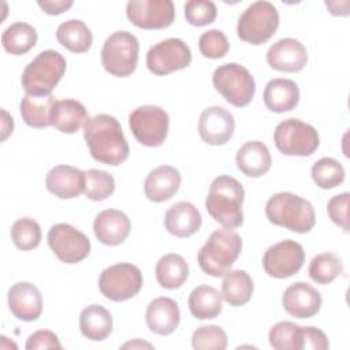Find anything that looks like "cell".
<instances>
[{
    "label": "cell",
    "mask_w": 350,
    "mask_h": 350,
    "mask_svg": "<svg viewBox=\"0 0 350 350\" xmlns=\"http://www.w3.org/2000/svg\"><path fill=\"white\" fill-rule=\"evenodd\" d=\"M83 138L90 156L98 163L116 167L129 157V142L119 120L112 115L98 113L89 118L83 126Z\"/></svg>",
    "instance_id": "1"
},
{
    "label": "cell",
    "mask_w": 350,
    "mask_h": 350,
    "mask_svg": "<svg viewBox=\"0 0 350 350\" xmlns=\"http://www.w3.org/2000/svg\"><path fill=\"white\" fill-rule=\"evenodd\" d=\"M243 200L245 190L241 182L230 175H219L209 186L205 208L215 221L234 230L243 223Z\"/></svg>",
    "instance_id": "2"
},
{
    "label": "cell",
    "mask_w": 350,
    "mask_h": 350,
    "mask_svg": "<svg viewBox=\"0 0 350 350\" xmlns=\"http://www.w3.org/2000/svg\"><path fill=\"white\" fill-rule=\"evenodd\" d=\"M265 215L272 224L298 234L309 232L316 224L313 205L304 197L290 191L271 196L265 204Z\"/></svg>",
    "instance_id": "3"
},
{
    "label": "cell",
    "mask_w": 350,
    "mask_h": 350,
    "mask_svg": "<svg viewBox=\"0 0 350 350\" xmlns=\"http://www.w3.org/2000/svg\"><path fill=\"white\" fill-rule=\"evenodd\" d=\"M241 252L242 238L239 234L231 228H220L213 231L201 246L197 261L202 272L213 278H220L231 271Z\"/></svg>",
    "instance_id": "4"
},
{
    "label": "cell",
    "mask_w": 350,
    "mask_h": 350,
    "mask_svg": "<svg viewBox=\"0 0 350 350\" xmlns=\"http://www.w3.org/2000/svg\"><path fill=\"white\" fill-rule=\"evenodd\" d=\"M66 59L53 49L40 52L23 70L21 83L26 94L33 97L51 96L66 72Z\"/></svg>",
    "instance_id": "5"
},
{
    "label": "cell",
    "mask_w": 350,
    "mask_h": 350,
    "mask_svg": "<svg viewBox=\"0 0 350 350\" xmlns=\"http://www.w3.org/2000/svg\"><path fill=\"white\" fill-rule=\"evenodd\" d=\"M139 42L127 30L112 33L103 44L101 64L113 77L126 78L131 75L138 64Z\"/></svg>",
    "instance_id": "6"
},
{
    "label": "cell",
    "mask_w": 350,
    "mask_h": 350,
    "mask_svg": "<svg viewBox=\"0 0 350 350\" xmlns=\"http://www.w3.org/2000/svg\"><path fill=\"white\" fill-rule=\"evenodd\" d=\"M279 27V11L269 1L252 3L238 18V37L252 45L267 42Z\"/></svg>",
    "instance_id": "7"
},
{
    "label": "cell",
    "mask_w": 350,
    "mask_h": 350,
    "mask_svg": "<svg viewBox=\"0 0 350 350\" xmlns=\"http://www.w3.org/2000/svg\"><path fill=\"white\" fill-rule=\"evenodd\" d=\"M215 89L227 103L237 108L252 103L256 93V82L246 67L238 63H224L219 66L212 75Z\"/></svg>",
    "instance_id": "8"
},
{
    "label": "cell",
    "mask_w": 350,
    "mask_h": 350,
    "mask_svg": "<svg viewBox=\"0 0 350 350\" xmlns=\"http://www.w3.org/2000/svg\"><path fill=\"white\" fill-rule=\"evenodd\" d=\"M273 142L278 150L286 156L306 157L317 150L320 137L312 124L290 118L275 127Z\"/></svg>",
    "instance_id": "9"
},
{
    "label": "cell",
    "mask_w": 350,
    "mask_h": 350,
    "mask_svg": "<svg viewBox=\"0 0 350 350\" xmlns=\"http://www.w3.org/2000/svg\"><path fill=\"white\" fill-rule=\"evenodd\" d=\"M141 269L131 262H119L107 267L98 278L101 294L113 302H123L135 297L142 288Z\"/></svg>",
    "instance_id": "10"
},
{
    "label": "cell",
    "mask_w": 350,
    "mask_h": 350,
    "mask_svg": "<svg viewBox=\"0 0 350 350\" xmlns=\"http://www.w3.org/2000/svg\"><path fill=\"white\" fill-rule=\"evenodd\" d=\"M168 126V113L157 105H141L129 115V127L134 138L148 148H157L164 144Z\"/></svg>",
    "instance_id": "11"
},
{
    "label": "cell",
    "mask_w": 350,
    "mask_h": 350,
    "mask_svg": "<svg viewBox=\"0 0 350 350\" xmlns=\"http://www.w3.org/2000/svg\"><path fill=\"white\" fill-rule=\"evenodd\" d=\"M48 245L55 256L66 264H77L90 253L89 238L67 223L53 224L48 231Z\"/></svg>",
    "instance_id": "12"
},
{
    "label": "cell",
    "mask_w": 350,
    "mask_h": 350,
    "mask_svg": "<svg viewBox=\"0 0 350 350\" xmlns=\"http://www.w3.org/2000/svg\"><path fill=\"white\" fill-rule=\"evenodd\" d=\"M191 51L180 38H167L146 53V67L154 75H168L190 66Z\"/></svg>",
    "instance_id": "13"
},
{
    "label": "cell",
    "mask_w": 350,
    "mask_h": 350,
    "mask_svg": "<svg viewBox=\"0 0 350 350\" xmlns=\"http://www.w3.org/2000/svg\"><path fill=\"white\" fill-rule=\"evenodd\" d=\"M304 262V247L293 239H284L269 246L262 256V268L265 273L275 279L291 278L299 272Z\"/></svg>",
    "instance_id": "14"
},
{
    "label": "cell",
    "mask_w": 350,
    "mask_h": 350,
    "mask_svg": "<svg viewBox=\"0 0 350 350\" xmlns=\"http://www.w3.org/2000/svg\"><path fill=\"white\" fill-rule=\"evenodd\" d=\"M126 15L139 29L160 30L172 25L175 7L171 0H130Z\"/></svg>",
    "instance_id": "15"
},
{
    "label": "cell",
    "mask_w": 350,
    "mask_h": 350,
    "mask_svg": "<svg viewBox=\"0 0 350 350\" xmlns=\"http://www.w3.org/2000/svg\"><path fill=\"white\" fill-rule=\"evenodd\" d=\"M234 130L235 120L232 113L221 107H208L200 115L198 134L208 145H224L232 137Z\"/></svg>",
    "instance_id": "16"
},
{
    "label": "cell",
    "mask_w": 350,
    "mask_h": 350,
    "mask_svg": "<svg viewBox=\"0 0 350 350\" xmlns=\"http://www.w3.org/2000/svg\"><path fill=\"white\" fill-rule=\"evenodd\" d=\"M283 309L295 319H310L321 308L320 293L306 282L290 284L282 295Z\"/></svg>",
    "instance_id": "17"
},
{
    "label": "cell",
    "mask_w": 350,
    "mask_h": 350,
    "mask_svg": "<svg viewBox=\"0 0 350 350\" xmlns=\"http://www.w3.org/2000/svg\"><path fill=\"white\" fill-rule=\"evenodd\" d=\"M268 64L282 72H298L308 63V51L305 45L291 37L278 40L267 51Z\"/></svg>",
    "instance_id": "18"
},
{
    "label": "cell",
    "mask_w": 350,
    "mask_h": 350,
    "mask_svg": "<svg viewBox=\"0 0 350 350\" xmlns=\"http://www.w3.org/2000/svg\"><path fill=\"white\" fill-rule=\"evenodd\" d=\"M45 186L60 200L75 198L85 191V171L66 164L55 165L45 176Z\"/></svg>",
    "instance_id": "19"
},
{
    "label": "cell",
    "mask_w": 350,
    "mask_h": 350,
    "mask_svg": "<svg viewBox=\"0 0 350 350\" xmlns=\"http://www.w3.org/2000/svg\"><path fill=\"white\" fill-rule=\"evenodd\" d=\"M93 231L103 245L118 246L129 237L131 231V221L123 211L104 209L96 215Z\"/></svg>",
    "instance_id": "20"
},
{
    "label": "cell",
    "mask_w": 350,
    "mask_h": 350,
    "mask_svg": "<svg viewBox=\"0 0 350 350\" xmlns=\"http://www.w3.org/2000/svg\"><path fill=\"white\" fill-rule=\"evenodd\" d=\"M8 308L22 321H34L42 312V297L40 290L30 282H18L8 290Z\"/></svg>",
    "instance_id": "21"
},
{
    "label": "cell",
    "mask_w": 350,
    "mask_h": 350,
    "mask_svg": "<svg viewBox=\"0 0 350 350\" xmlns=\"http://www.w3.org/2000/svg\"><path fill=\"white\" fill-rule=\"evenodd\" d=\"M182 175L172 165H160L152 170L144 182V193L152 202H164L172 198L179 190Z\"/></svg>",
    "instance_id": "22"
},
{
    "label": "cell",
    "mask_w": 350,
    "mask_h": 350,
    "mask_svg": "<svg viewBox=\"0 0 350 350\" xmlns=\"http://www.w3.org/2000/svg\"><path fill=\"white\" fill-rule=\"evenodd\" d=\"M202 224L200 211L189 201H179L170 206L164 215L165 230L178 238L194 235Z\"/></svg>",
    "instance_id": "23"
},
{
    "label": "cell",
    "mask_w": 350,
    "mask_h": 350,
    "mask_svg": "<svg viewBox=\"0 0 350 350\" xmlns=\"http://www.w3.org/2000/svg\"><path fill=\"white\" fill-rule=\"evenodd\" d=\"M148 328L157 335L172 334L180 321L178 304L168 297H159L149 302L145 313Z\"/></svg>",
    "instance_id": "24"
},
{
    "label": "cell",
    "mask_w": 350,
    "mask_h": 350,
    "mask_svg": "<svg viewBox=\"0 0 350 350\" xmlns=\"http://www.w3.org/2000/svg\"><path fill=\"white\" fill-rule=\"evenodd\" d=\"M238 170L250 178H260L271 170L272 157L269 149L261 141H247L238 150L235 156Z\"/></svg>",
    "instance_id": "25"
},
{
    "label": "cell",
    "mask_w": 350,
    "mask_h": 350,
    "mask_svg": "<svg viewBox=\"0 0 350 350\" xmlns=\"http://www.w3.org/2000/svg\"><path fill=\"white\" fill-rule=\"evenodd\" d=\"M262 98L271 112H288L299 103V88L293 79L275 78L265 85Z\"/></svg>",
    "instance_id": "26"
},
{
    "label": "cell",
    "mask_w": 350,
    "mask_h": 350,
    "mask_svg": "<svg viewBox=\"0 0 350 350\" xmlns=\"http://www.w3.org/2000/svg\"><path fill=\"white\" fill-rule=\"evenodd\" d=\"M88 112L82 103L72 98L56 100L52 108V126L64 134H74L88 120Z\"/></svg>",
    "instance_id": "27"
},
{
    "label": "cell",
    "mask_w": 350,
    "mask_h": 350,
    "mask_svg": "<svg viewBox=\"0 0 350 350\" xmlns=\"http://www.w3.org/2000/svg\"><path fill=\"white\" fill-rule=\"evenodd\" d=\"M113 320L108 309L101 305H89L79 314L81 334L93 342H100L108 338L112 332Z\"/></svg>",
    "instance_id": "28"
},
{
    "label": "cell",
    "mask_w": 350,
    "mask_h": 350,
    "mask_svg": "<svg viewBox=\"0 0 350 350\" xmlns=\"http://www.w3.org/2000/svg\"><path fill=\"white\" fill-rule=\"evenodd\" d=\"M157 283L167 290H176L183 286L189 278V265L186 260L176 253H168L159 258L156 268Z\"/></svg>",
    "instance_id": "29"
},
{
    "label": "cell",
    "mask_w": 350,
    "mask_h": 350,
    "mask_svg": "<svg viewBox=\"0 0 350 350\" xmlns=\"http://www.w3.org/2000/svg\"><path fill=\"white\" fill-rule=\"evenodd\" d=\"M56 40L72 53L88 52L93 44V34L89 26L81 19H68L56 29Z\"/></svg>",
    "instance_id": "30"
},
{
    "label": "cell",
    "mask_w": 350,
    "mask_h": 350,
    "mask_svg": "<svg viewBox=\"0 0 350 350\" xmlns=\"http://www.w3.org/2000/svg\"><path fill=\"white\" fill-rule=\"evenodd\" d=\"M189 309L193 317L198 320L215 319L223 309L221 294L212 286L201 284L189 294Z\"/></svg>",
    "instance_id": "31"
},
{
    "label": "cell",
    "mask_w": 350,
    "mask_h": 350,
    "mask_svg": "<svg viewBox=\"0 0 350 350\" xmlns=\"http://www.w3.org/2000/svg\"><path fill=\"white\" fill-rule=\"evenodd\" d=\"M253 280L243 269L228 271L221 282V298L231 306L247 304L253 295Z\"/></svg>",
    "instance_id": "32"
},
{
    "label": "cell",
    "mask_w": 350,
    "mask_h": 350,
    "mask_svg": "<svg viewBox=\"0 0 350 350\" xmlns=\"http://www.w3.org/2000/svg\"><path fill=\"white\" fill-rule=\"evenodd\" d=\"M55 101L56 100L53 96H23L19 104V112L23 122L34 129H44L52 126V108Z\"/></svg>",
    "instance_id": "33"
},
{
    "label": "cell",
    "mask_w": 350,
    "mask_h": 350,
    "mask_svg": "<svg viewBox=\"0 0 350 350\" xmlns=\"http://www.w3.org/2000/svg\"><path fill=\"white\" fill-rule=\"evenodd\" d=\"M37 30L26 22H15L1 33V45L11 55H25L37 42Z\"/></svg>",
    "instance_id": "34"
},
{
    "label": "cell",
    "mask_w": 350,
    "mask_h": 350,
    "mask_svg": "<svg viewBox=\"0 0 350 350\" xmlns=\"http://www.w3.org/2000/svg\"><path fill=\"white\" fill-rule=\"evenodd\" d=\"M310 279L317 284H328L334 282L343 272L342 260L331 253H320L314 256L308 268Z\"/></svg>",
    "instance_id": "35"
},
{
    "label": "cell",
    "mask_w": 350,
    "mask_h": 350,
    "mask_svg": "<svg viewBox=\"0 0 350 350\" xmlns=\"http://www.w3.org/2000/svg\"><path fill=\"white\" fill-rule=\"evenodd\" d=\"M312 179L317 187L331 190L345 180V168L336 159L321 157L312 167Z\"/></svg>",
    "instance_id": "36"
},
{
    "label": "cell",
    "mask_w": 350,
    "mask_h": 350,
    "mask_svg": "<svg viewBox=\"0 0 350 350\" xmlns=\"http://www.w3.org/2000/svg\"><path fill=\"white\" fill-rule=\"evenodd\" d=\"M11 241L19 250L27 252L36 249L41 242V227L31 217H21L11 226Z\"/></svg>",
    "instance_id": "37"
},
{
    "label": "cell",
    "mask_w": 350,
    "mask_h": 350,
    "mask_svg": "<svg viewBox=\"0 0 350 350\" xmlns=\"http://www.w3.org/2000/svg\"><path fill=\"white\" fill-rule=\"evenodd\" d=\"M301 329L293 321H279L269 329V345L276 350H301Z\"/></svg>",
    "instance_id": "38"
},
{
    "label": "cell",
    "mask_w": 350,
    "mask_h": 350,
    "mask_svg": "<svg viewBox=\"0 0 350 350\" xmlns=\"http://www.w3.org/2000/svg\"><path fill=\"white\" fill-rule=\"evenodd\" d=\"M115 191V179L103 170L85 171V196L92 201H104Z\"/></svg>",
    "instance_id": "39"
},
{
    "label": "cell",
    "mask_w": 350,
    "mask_h": 350,
    "mask_svg": "<svg viewBox=\"0 0 350 350\" xmlns=\"http://www.w3.org/2000/svg\"><path fill=\"white\" fill-rule=\"evenodd\" d=\"M227 334L219 325H201L191 335V346L196 350H224L227 347Z\"/></svg>",
    "instance_id": "40"
},
{
    "label": "cell",
    "mask_w": 350,
    "mask_h": 350,
    "mask_svg": "<svg viewBox=\"0 0 350 350\" xmlns=\"http://www.w3.org/2000/svg\"><path fill=\"white\" fill-rule=\"evenodd\" d=\"M198 49L204 57L220 59L224 57L230 51V42L221 30L211 29L200 36Z\"/></svg>",
    "instance_id": "41"
},
{
    "label": "cell",
    "mask_w": 350,
    "mask_h": 350,
    "mask_svg": "<svg viewBox=\"0 0 350 350\" xmlns=\"http://www.w3.org/2000/svg\"><path fill=\"white\" fill-rule=\"evenodd\" d=\"M217 15L216 4L211 0H189L185 4V18L191 26L211 25Z\"/></svg>",
    "instance_id": "42"
},
{
    "label": "cell",
    "mask_w": 350,
    "mask_h": 350,
    "mask_svg": "<svg viewBox=\"0 0 350 350\" xmlns=\"http://www.w3.org/2000/svg\"><path fill=\"white\" fill-rule=\"evenodd\" d=\"M349 201L350 194L345 191L334 196L327 204V213L329 219L345 232L349 231Z\"/></svg>",
    "instance_id": "43"
},
{
    "label": "cell",
    "mask_w": 350,
    "mask_h": 350,
    "mask_svg": "<svg viewBox=\"0 0 350 350\" xmlns=\"http://www.w3.org/2000/svg\"><path fill=\"white\" fill-rule=\"evenodd\" d=\"M327 350L329 340L327 335L316 327H302L301 329V350Z\"/></svg>",
    "instance_id": "44"
},
{
    "label": "cell",
    "mask_w": 350,
    "mask_h": 350,
    "mask_svg": "<svg viewBox=\"0 0 350 350\" xmlns=\"http://www.w3.org/2000/svg\"><path fill=\"white\" fill-rule=\"evenodd\" d=\"M25 349L26 350L62 349V343L55 332H52L49 329H38L27 338Z\"/></svg>",
    "instance_id": "45"
},
{
    "label": "cell",
    "mask_w": 350,
    "mask_h": 350,
    "mask_svg": "<svg viewBox=\"0 0 350 350\" xmlns=\"http://www.w3.org/2000/svg\"><path fill=\"white\" fill-rule=\"evenodd\" d=\"M38 7L48 15H60L74 5L72 0H38Z\"/></svg>",
    "instance_id": "46"
},
{
    "label": "cell",
    "mask_w": 350,
    "mask_h": 350,
    "mask_svg": "<svg viewBox=\"0 0 350 350\" xmlns=\"http://www.w3.org/2000/svg\"><path fill=\"white\" fill-rule=\"evenodd\" d=\"M3 113V124H1V141H5L10 134H12L14 130V119L7 113L5 109L1 111Z\"/></svg>",
    "instance_id": "47"
},
{
    "label": "cell",
    "mask_w": 350,
    "mask_h": 350,
    "mask_svg": "<svg viewBox=\"0 0 350 350\" xmlns=\"http://www.w3.org/2000/svg\"><path fill=\"white\" fill-rule=\"evenodd\" d=\"M127 347H130V349H135V347H138V349H141V347L152 349L153 346H152L150 343H146V342L141 340V339H134V340H130V342H127V343L122 345V349H127Z\"/></svg>",
    "instance_id": "48"
}]
</instances>
